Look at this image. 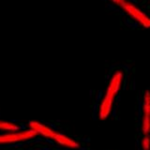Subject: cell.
<instances>
[{
    "mask_svg": "<svg viewBox=\"0 0 150 150\" xmlns=\"http://www.w3.org/2000/svg\"><path fill=\"white\" fill-rule=\"evenodd\" d=\"M125 79L126 71L123 68H116L112 71L106 87L97 104V116L100 120L104 121L111 116L116 98L123 88Z\"/></svg>",
    "mask_w": 150,
    "mask_h": 150,
    "instance_id": "cell-1",
    "label": "cell"
},
{
    "mask_svg": "<svg viewBox=\"0 0 150 150\" xmlns=\"http://www.w3.org/2000/svg\"><path fill=\"white\" fill-rule=\"evenodd\" d=\"M129 19L143 28L150 29V15L131 0H126L120 8Z\"/></svg>",
    "mask_w": 150,
    "mask_h": 150,
    "instance_id": "cell-2",
    "label": "cell"
},
{
    "mask_svg": "<svg viewBox=\"0 0 150 150\" xmlns=\"http://www.w3.org/2000/svg\"><path fill=\"white\" fill-rule=\"evenodd\" d=\"M140 131L142 135H150V90L146 89L141 98Z\"/></svg>",
    "mask_w": 150,
    "mask_h": 150,
    "instance_id": "cell-3",
    "label": "cell"
},
{
    "mask_svg": "<svg viewBox=\"0 0 150 150\" xmlns=\"http://www.w3.org/2000/svg\"><path fill=\"white\" fill-rule=\"evenodd\" d=\"M50 141H52L56 145H59L61 147L68 148V149H79L81 148V144L77 140L70 137V136L65 134L61 131L55 129L54 133L51 137Z\"/></svg>",
    "mask_w": 150,
    "mask_h": 150,
    "instance_id": "cell-4",
    "label": "cell"
},
{
    "mask_svg": "<svg viewBox=\"0 0 150 150\" xmlns=\"http://www.w3.org/2000/svg\"><path fill=\"white\" fill-rule=\"evenodd\" d=\"M139 145L141 150H150V135H142Z\"/></svg>",
    "mask_w": 150,
    "mask_h": 150,
    "instance_id": "cell-5",
    "label": "cell"
},
{
    "mask_svg": "<svg viewBox=\"0 0 150 150\" xmlns=\"http://www.w3.org/2000/svg\"><path fill=\"white\" fill-rule=\"evenodd\" d=\"M108 1L111 2L112 5H115V6H116L117 8H121L126 0H108Z\"/></svg>",
    "mask_w": 150,
    "mask_h": 150,
    "instance_id": "cell-6",
    "label": "cell"
}]
</instances>
